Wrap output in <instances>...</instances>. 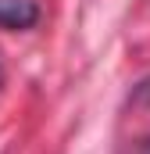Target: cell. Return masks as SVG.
<instances>
[{
	"mask_svg": "<svg viewBox=\"0 0 150 154\" xmlns=\"http://www.w3.org/2000/svg\"><path fill=\"white\" fill-rule=\"evenodd\" d=\"M0 90H4V61H0Z\"/></svg>",
	"mask_w": 150,
	"mask_h": 154,
	"instance_id": "7a4b0ae2",
	"label": "cell"
},
{
	"mask_svg": "<svg viewBox=\"0 0 150 154\" xmlns=\"http://www.w3.org/2000/svg\"><path fill=\"white\" fill-rule=\"evenodd\" d=\"M147 154H150V151H147Z\"/></svg>",
	"mask_w": 150,
	"mask_h": 154,
	"instance_id": "3957f363",
	"label": "cell"
},
{
	"mask_svg": "<svg viewBox=\"0 0 150 154\" xmlns=\"http://www.w3.org/2000/svg\"><path fill=\"white\" fill-rule=\"evenodd\" d=\"M39 22L36 0H0V29H32Z\"/></svg>",
	"mask_w": 150,
	"mask_h": 154,
	"instance_id": "6da1fadb",
	"label": "cell"
}]
</instances>
